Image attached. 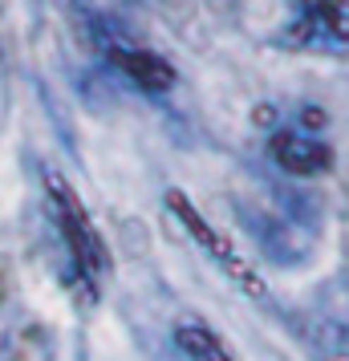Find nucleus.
<instances>
[{
    "label": "nucleus",
    "instance_id": "3",
    "mask_svg": "<svg viewBox=\"0 0 349 361\" xmlns=\"http://www.w3.org/2000/svg\"><path fill=\"white\" fill-rule=\"evenodd\" d=\"M98 45L106 53V61L126 78L134 82L138 90H147V94H163L175 85V69L166 66L163 57L154 49H142L134 37H126L118 25H102L98 29Z\"/></svg>",
    "mask_w": 349,
    "mask_h": 361
},
{
    "label": "nucleus",
    "instance_id": "1",
    "mask_svg": "<svg viewBox=\"0 0 349 361\" xmlns=\"http://www.w3.org/2000/svg\"><path fill=\"white\" fill-rule=\"evenodd\" d=\"M45 187H49V207L53 219H57V231H61V244L69 252V264L90 293H98V280L106 276L110 268V252H106V240L98 235L90 212L82 207V199L73 195L61 175H45Z\"/></svg>",
    "mask_w": 349,
    "mask_h": 361
},
{
    "label": "nucleus",
    "instance_id": "4",
    "mask_svg": "<svg viewBox=\"0 0 349 361\" xmlns=\"http://www.w3.org/2000/svg\"><path fill=\"white\" fill-rule=\"evenodd\" d=\"M166 207H171V215H175L187 231H191V240H195V244H200L203 252H207V256H212L224 272H228V276L240 280V284H244V288H252V293H260V284H256V276L248 272L244 256L235 252V244L228 240V235H219V231L212 228L200 212H195V203H191L183 191H166Z\"/></svg>",
    "mask_w": 349,
    "mask_h": 361
},
{
    "label": "nucleus",
    "instance_id": "8",
    "mask_svg": "<svg viewBox=\"0 0 349 361\" xmlns=\"http://www.w3.org/2000/svg\"><path fill=\"white\" fill-rule=\"evenodd\" d=\"M175 341H179V349L191 361H232L228 345L219 341L207 325H179L175 329Z\"/></svg>",
    "mask_w": 349,
    "mask_h": 361
},
{
    "label": "nucleus",
    "instance_id": "2",
    "mask_svg": "<svg viewBox=\"0 0 349 361\" xmlns=\"http://www.w3.org/2000/svg\"><path fill=\"white\" fill-rule=\"evenodd\" d=\"M240 219H244V228L248 235L256 240V247L264 252L272 264H284V268H293V264L309 260L317 247V228H305L297 224L293 215H284L281 207H252L244 203L240 207Z\"/></svg>",
    "mask_w": 349,
    "mask_h": 361
},
{
    "label": "nucleus",
    "instance_id": "7",
    "mask_svg": "<svg viewBox=\"0 0 349 361\" xmlns=\"http://www.w3.org/2000/svg\"><path fill=\"white\" fill-rule=\"evenodd\" d=\"M272 159L281 171L288 175H300V179H309V175H321V171H329L333 163V150L317 138V134H305V130H281L272 134Z\"/></svg>",
    "mask_w": 349,
    "mask_h": 361
},
{
    "label": "nucleus",
    "instance_id": "6",
    "mask_svg": "<svg viewBox=\"0 0 349 361\" xmlns=\"http://www.w3.org/2000/svg\"><path fill=\"white\" fill-rule=\"evenodd\" d=\"M284 41L288 45H300V49L345 53L349 49V17L341 8H305L300 20L288 25Z\"/></svg>",
    "mask_w": 349,
    "mask_h": 361
},
{
    "label": "nucleus",
    "instance_id": "9",
    "mask_svg": "<svg viewBox=\"0 0 349 361\" xmlns=\"http://www.w3.org/2000/svg\"><path fill=\"white\" fill-rule=\"evenodd\" d=\"M305 8H341V0H300Z\"/></svg>",
    "mask_w": 349,
    "mask_h": 361
},
{
    "label": "nucleus",
    "instance_id": "5",
    "mask_svg": "<svg viewBox=\"0 0 349 361\" xmlns=\"http://www.w3.org/2000/svg\"><path fill=\"white\" fill-rule=\"evenodd\" d=\"M309 317H313V341L333 357H349V272H337L317 288Z\"/></svg>",
    "mask_w": 349,
    "mask_h": 361
}]
</instances>
